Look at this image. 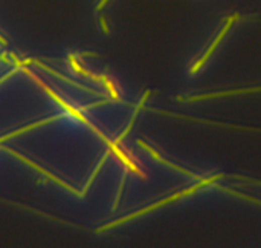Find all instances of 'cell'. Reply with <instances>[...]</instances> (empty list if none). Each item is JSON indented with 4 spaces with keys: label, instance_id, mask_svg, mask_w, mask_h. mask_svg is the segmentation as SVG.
Instances as JSON below:
<instances>
[{
    "label": "cell",
    "instance_id": "obj_1",
    "mask_svg": "<svg viewBox=\"0 0 261 248\" xmlns=\"http://www.w3.org/2000/svg\"><path fill=\"white\" fill-rule=\"evenodd\" d=\"M226 176H228V175H225V173H217V175L208 176V178H202V179H199L194 185H191V187H188V188H183V190H179V191L170 194L168 197H165V200H161V201H158V203L147 206L145 209H141V210H138V212H135V213H130V215H127V216H124V218H119V219H116V221H113V222H109V224H106V225H102L101 228L96 230V233L107 231V230L115 228V227H118V225H121V224H125V222H128V221H132V219H135V218L144 216V215H147V213H150V212H153V210H158V209H161V207H164V206H167V204H170V203H174V201H177V200H182V197H185V196H189V194L199 191L202 187L214 185L216 181L223 179V178H226Z\"/></svg>",
    "mask_w": 261,
    "mask_h": 248
},
{
    "label": "cell",
    "instance_id": "obj_2",
    "mask_svg": "<svg viewBox=\"0 0 261 248\" xmlns=\"http://www.w3.org/2000/svg\"><path fill=\"white\" fill-rule=\"evenodd\" d=\"M241 19V16L237 13V14H232V16H229V17H226V20H225V23H223V26H222V29L219 31V34L216 35V38L213 40V43L208 46V49L203 53V56L200 57V59H197L195 60V63L191 66V69H189V74H197L202 68H203V65L208 62V59H210L211 56H213V53L216 51V47L219 46V43L223 40V37L226 35V32L231 29V26L234 25V22H237V20H240Z\"/></svg>",
    "mask_w": 261,
    "mask_h": 248
},
{
    "label": "cell",
    "instance_id": "obj_3",
    "mask_svg": "<svg viewBox=\"0 0 261 248\" xmlns=\"http://www.w3.org/2000/svg\"><path fill=\"white\" fill-rule=\"evenodd\" d=\"M261 92V86L258 87H244V89H231V90H222V92H211V93H197L189 96H176L177 102H200V100H211V98H222V96H231V95H240V93H253Z\"/></svg>",
    "mask_w": 261,
    "mask_h": 248
},
{
    "label": "cell",
    "instance_id": "obj_4",
    "mask_svg": "<svg viewBox=\"0 0 261 248\" xmlns=\"http://www.w3.org/2000/svg\"><path fill=\"white\" fill-rule=\"evenodd\" d=\"M136 142H138V145H141V147L144 148V151H147V152L151 155V158H154L156 161H159L161 164H164V166L170 167L171 170H176V172H179V173H182V175H185V176H188V178H192V179H202L199 175H195V173L189 172L188 169H183V167H180V166H177V164H174V163L168 161L167 158H164L161 152H158L153 145H150V144H148V142H145L144 139H138Z\"/></svg>",
    "mask_w": 261,
    "mask_h": 248
},
{
    "label": "cell",
    "instance_id": "obj_5",
    "mask_svg": "<svg viewBox=\"0 0 261 248\" xmlns=\"http://www.w3.org/2000/svg\"><path fill=\"white\" fill-rule=\"evenodd\" d=\"M5 151H7V152H10V154H13V155H16V157H17L19 160H22V161H25L26 164H29V166H32V167H34L35 170H38V172H40V173H41L43 176H46V178H49V179H52V181H54V182H57V184H60V185H61V187H64L66 190H69V191H72V193H75V194H78V196H83V194H81L80 191H77V188H74V187H71L69 184H66V182H64L63 179H60L58 176H55V175H52V173H50L49 170H46V169H43V167H40L38 164H35V163H32V161H31V160H28L26 157H23V155H20V154H17L16 151H13V148H10V147H5Z\"/></svg>",
    "mask_w": 261,
    "mask_h": 248
},
{
    "label": "cell",
    "instance_id": "obj_6",
    "mask_svg": "<svg viewBox=\"0 0 261 248\" xmlns=\"http://www.w3.org/2000/svg\"><path fill=\"white\" fill-rule=\"evenodd\" d=\"M217 188H219V190H225V191H228V193H231V194H234V196H238V197H241V200H244V201H249V203H253V204L261 206V200H255V197L247 196V194H244V193H240V191H237V190H234V188L223 187V185H217Z\"/></svg>",
    "mask_w": 261,
    "mask_h": 248
},
{
    "label": "cell",
    "instance_id": "obj_7",
    "mask_svg": "<svg viewBox=\"0 0 261 248\" xmlns=\"http://www.w3.org/2000/svg\"><path fill=\"white\" fill-rule=\"evenodd\" d=\"M99 23H101V28H102V31L106 32V34H109V25H107L106 19H104L102 16L99 17Z\"/></svg>",
    "mask_w": 261,
    "mask_h": 248
},
{
    "label": "cell",
    "instance_id": "obj_8",
    "mask_svg": "<svg viewBox=\"0 0 261 248\" xmlns=\"http://www.w3.org/2000/svg\"><path fill=\"white\" fill-rule=\"evenodd\" d=\"M107 2H109V0H101V2L98 4V7H96V10H98V11H101V10H102V7L106 5Z\"/></svg>",
    "mask_w": 261,
    "mask_h": 248
}]
</instances>
